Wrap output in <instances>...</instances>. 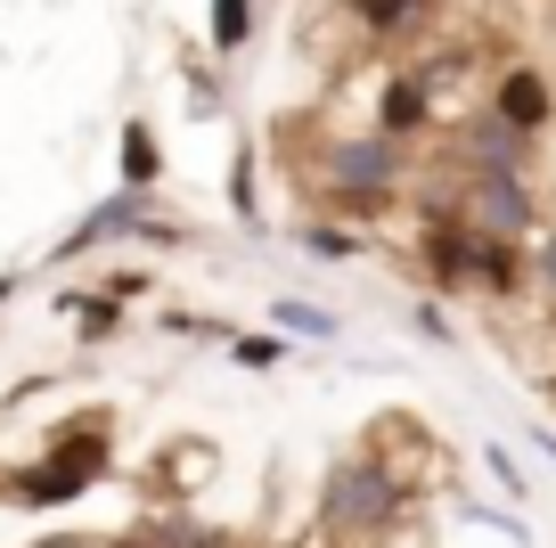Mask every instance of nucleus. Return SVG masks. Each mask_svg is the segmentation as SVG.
Returning a JSON list of instances; mask_svg holds the SVG:
<instances>
[{"label": "nucleus", "mask_w": 556, "mask_h": 548, "mask_svg": "<svg viewBox=\"0 0 556 548\" xmlns=\"http://www.w3.org/2000/svg\"><path fill=\"white\" fill-rule=\"evenodd\" d=\"M106 466H115V426H106V410H83L74 426H58L50 443H41V459H25V466L0 475V508L58 515V508H74V499L99 491Z\"/></svg>", "instance_id": "obj_1"}, {"label": "nucleus", "mask_w": 556, "mask_h": 548, "mask_svg": "<svg viewBox=\"0 0 556 548\" xmlns=\"http://www.w3.org/2000/svg\"><path fill=\"white\" fill-rule=\"evenodd\" d=\"M303 180H312V189L328 197L336 213L368 222V213H384V205L401 197V180H409V155H401L393 139H377V132H352V139H328V148L303 164Z\"/></svg>", "instance_id": "obj_2"}, {"label": "nucleus", "mask_w": 556, "mask_h": 548, "mask_svg": "<svg viewBox=\"0 0 556 548\" xmlns=\"http://www.w3.org/2000/svg\"><path fill=\"white\" fill-rule=\"evenodd\" d=\"M409 483L384 475L368 450H352V459L328 466V483H319V532L328 540H384V532L409 515Z\"/></svg>", "instance_id": "obj_3"}, {"label": "nucleus", "mask_w": 556, "mask_h": 548, "mask_svg": "<svg viewBox=\"0 0 556 548\" xmlns=\"http://www.w3.org/2000/svg\"><path fill=\"white\" fill-rule=\"evenodd\" d=\"M442 205H451L467 229H483V238H507V246H532L540 229H548V213H540V189L523 180V172H458Z\"/></svg>", "instance_id": "obj_4"}, {"label": "nucleus", "mask_w": 556, "mask_h": 548, "mask_svg": "<svg viewBox=\"0 0 556 548\" xmlns=\"http://www.w3.org/2000/svg\"><path fill=\"white\" fill-rule=\"evenodd\" d=\"M156 197H131V189H106L99 197V205H90L83 213V222H74L66 229V238H58L50 246V262H90V254H106V246H131L139 238V229H148V222H156Z\"/></svg>", "instance_id": "obj_5"}, {"label": "nucleus", "mask_w": 556, "mask_h": 548, "mask_svg": "<svg viewBox=\"0 0 556 548\" xmlns=\"http://www.w3.org/2000/svg\"><path fill=\"white\" fill-rule=\"evenodd\" d=\"M483 115L507 123L516 139H532V148H540V139L556 132V83H548V66H500V74H491Z\"/></svg>", "instance_id": "obj_6"}, {"label": "nucleus", "mask_w": 556, "mask_h": 548, "mask_svg": "<svg viewBox=\"0 0 556 548\" xmlns=\"http://www.w3.org/2000/svg\"><path fill=\"white\" fill-rule=\"evenodd\" d=\"M417 278L434 295H467V278H475V229L458 222L451 205L417 213Z\"/></svg>", "instance_id": "obj_7"}, {"label": "nucleus", "mask_w": 556, "mask_h": 548, "mask_svg": "<svg viewBox=\"0 0 556 548\" xmlns=\"http://www.w3.org/2000/svg\"><path fill=\"white\" fill-rule=\"evenodd\" d=\"M442 123V107H434V83L417 66H401V74H384L377 83V115H368V132L377 139H393V148H409V139H426Z\"/></svg>", "instance_id": "obj_8"}, {"label": "nucleus", "mask_w": 556, "mask_h": 548, "mask_svg": "<svg viewBox=\"0 0 556 548\" xmlns=\"http://www.w3.org/2000/svg\"><path fill=\"white\" fill-rule=\"evenodd\" d=\"M156 180H164V139H156V123H148V115H123V132H115V189L156 197Z\"/></svg>", "instance_id": "obj_9"}, {"label": "nucleus", "mask_w": 556, "mask_h": 548, "mask_svg": "<svg viewBox=\"0 0 556 548\" xmlns=\"http://www.w3.org/2000/svg\"><path fill=\"white\" fill-rule=\"evenodd\" d=\"M50 311H58V320H74V336H83V352H99V344H115V336H123V320H131V311H123V303H106L99 287H58V295H50Z\"/></svg>", "instance_id": "obj_10"}, {"label": "nucleus", "mask_w": 556, "mask_h": 548, "mask_svg": "<svg viewBox=\"0 0 556 548\" xmlns=\"http://www.w3.org/2000/svg\"><path fill=\"white\" fill-rule=\"evenodd\" d=\"M270 336H287V344H336V336H344V320L319 311V303H303V295H278V303H270Z\"/></svg>", "instance_id": "obj_11"}, {"label": "nucleus", "mask_w": 556, "mask_h": 548, "mask_svg": "<svg viewBox=\"0 0 556 548\" xmlns=\"http://www.w3.org/2000/svg\"><path fill=\"white\" fill-rule=\"evenodd\" d=\"M205 475H213V450L205 443H164V459H156V491L164 499H197V491H205Z\"/></svg>", "instance_id": "obj_12"}, {"label": "nucleus", "mask_w": 556, "mask_h": 548, "mask_svg": "<svg viewBox=\"0 0 556 548\" xmlns=\"http://www.w3.org/2000/svg\"><path fill=\"white\" fill-rule=\"evenodd\" d=\"M254 17H262V0H213V9H205V50L213 58H245Z\"/></svg>", "instance_id": "obj_13"}, {"label": "nucleus", "mask_w": 556, "mask_h": 548, "mask_svg": "<svg viewBox=\"0 0 556 548\" xmlns=\"http://www.w3.org/2000/svg\"><path fill=\"white\" fill-rule=\"evenodd\" d=\"M229 213H238L245 238H262V155L238 139V164H229Z\"/></svg>", "instance_id": "obj_14"}, {"label": "nucleus", "mask_w": 556, "mask_h": 548, "mask_svg": "<svg viewBox=\"0 0 556 548\" xmlns=\"http://www.w3.org/2000/svg\"><path fill=\"white\" fill-rule=\"evenodd\" d=\"M229 369H254V377H270V369H287V352H295V344L287 336H270V327H229Z\"/></svg>", "instance_id": "obj_15"}, {"label": "nucleus", "mask_w": 556, "mask_h": 548, "mask_svg": "<svg viewBox=\"0 0 556 548\" xmlns=\"http://www.w3.org/2000/svg\"><path fill=\"white\" fill-rule=\"evenodd\" d=\"M352 9V25H361L368 41H393V34H409L417 17H426V0H344Z\"/></svg>", "instance_id": "obj_16"}, {"label": "nucleus", "mask_w": 556, "mask_h": 548, "mask_svg": "<svg viewBox=\"0 0 556 548\" xmlns=\"http://www.w3.org/2000/svg\"><path fill=\"white\" fill-rule=\"evenodd\" d=\"M295 246H303V254H319V262H361L368 254L361 229H336V222H295Z\"/></svg>", "instance_id": "obj_17"}, {"label": "nucleus", "mask_w": 556, "mask_h": 548, "mask_svg": "<svg viewBox=\"0 0 556 548\" xmlns=\"http://www.w3.org/2000/svg\"><path fill=\"white\" fill-rule=\"evenodd\" d=\"M148 287H156V278L139 271V262H106V271H99V295H106V303H123V311L148 303Z\"/></svg>", "instance_id": "obj_18"}, {"label": "nucleus", "mask_w": 556, "mask_h": 548, "mask_svg": "<svg viewBox=\"0 0 556 548\" xmlns=\"http://www.w3.org/2000/svg\"><path fill=\"white\" fill-rule=\"evenodd\" d=\"M523 278H532V295H548V311H556V229H540V238L523 246Z\"/></svg>", "instance_id": "obj_19"}, {"label": "nucleus", "mask_w": 556, "mask_h": 548, "mask_svg": "<svg viewBox=\"0 0 556 548\" xmlns=\"http://www.w3.org/2000/svg\"><path fill=\"white\" fill-rule=\"evenodd\" d=\"M483 466H491V483H500L507 499H523V491H532V483H523V459H516L507 443H483Z\"/></svg>", "instance_id": "obj_20"}, {"label": "nucleus", "mask_w": 556, "mask_h": 548, "mask_svg": "<svg viewBox=\"0 0 556 548\" xmlns=\"http://www.w3.org/2000/svg\"><path fill=\"white\" fill-rule=\"evenodd\" d=\"M409 327H417L426 344H451V336H458V327H451V311H442L434 295H417V303H409Z\"/></svg>", "instance_id": "obj_21"}, {"label": "nucleus", "mask_w": 556, "mask_h": 548, "mask_svg": "<svg viewBox=\"0 0 556 548\" xmlns=\"http://www.w3.org/2000/svg\"><path fill=\"white\" fill-rule=\"evenodd\" d=\"M99 548H164V540H148V532H115V540H99Z\"/></svg>", "instance_id": "obj_22"}, {"label": "nucleus", "mask_w": 556, "mask_h": 548, "mask_svg": "<svg viewBox=\"0 0 556 548\" xmlns=\"http://www.w3.org/2000/svg\"><path fill=\"white\" fill-rule=\"evenodd\" d=\"M164 548H229V540H197V532H164Z\"/></svg>", "instance_id": "obj_23"}, {"label": "nucleus", "mask_w": 556, "mask_h": 548, "mask_svg": "<svg viewBox=\"0 0 556 548\" xmlns=\"http://www.w3.org/2000/svg\"><path fill=\"white\" fill-rule=\"evenodd\" d=\"M532 443H540V459H556V434H532Z\"/></svg>", "instance_id": "obj_24"}, {"label": "nucleus", "mask_w": 556, "mask_h": 548, "mask_svg": "<svg viewBox=\"0 0 556 548\" xmlns=\"http://www.w3.org/2000/svg\"><path fill=\"white\" fill-rule=\"evenodd\" d=\"M9 295H17V278H0V311H9Z\"/></svg>", "instance_id": "obj_25"}]
</instances>
